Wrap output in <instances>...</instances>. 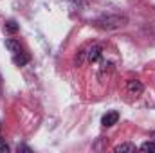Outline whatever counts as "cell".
<instances>
[{
	"mask_svg": "<svg viewBox=\"0 0 155 153\" xmlns=\"http://www.w3.org/2000/svg\"><path fill=\"white\" fill-rule=\"evenodd\" d=\"M128 24V18L124 15H103L97 20H94V25L97 29L103 31H114V29H121Z\"/></svg>",
	"mask_w": 155,
	"mask_h": 153,
	"instance_id": "obj_1",
	"label": "cell"
},
{
	"mask_svg": "<svg viewBox=\"0 0 155 153\" xmlns=\"http://www.w3.org/2000/svg\"><path fill=\"white\" fill-rule=\"evenodd\" d=\"M103 56V47L99 43H90L87 45V61L88 63H97Z\"/></svg>",
	"mask_w": 155,
	"mask_h": 153,
	"instance_id": "obj_2",
	"label": "cell"
},
{
	"mask_svg": "<svg viewBox=\"0 0 155 153\" xmlns=\"http://www.w3.org/2000/svg\"><path fill=\"white\" fill-rule=\"evenodd\" d=\"M126 90H128V94H132V96H141V94L144 92V85H143L139 79H128V81H126Z\"/></svg>",
	"mask_w": 155,
	"mask_h": 153,
	"instance_id": "obj_3",
	"label": "cell"
},
{
	"mask_svg": "<svg viewBox=\"0 0 155 153\" xmlns=\"http://www.w3.org/2000/svg\"><path fill=\"white\" fill-rule=\"evenodd\" d=\"M117 121H119V114H117V112H107V114L101 117V124H103L105 128L114 126Z\"/></svg>",
	"mask_w": 155,
	"mask_h": 153,
	"instance_id": "obj_4",
	"label": "cell"
},
{
	"mask_svg": "<svg viewBox=\"0 0 155 153\" xmlns=\"http://www.w3.org/2000/svg\"><path fill=\"white\" fill-rule=\"evenodd\" d=\"M5 47H7V50L15 56V54H20V52H24L22 50V45H20V41L15 38H7L5 40Z\"/></svg>",
	"mask_w": 155,
	"mask_h": 153,
	"instance_id": "obj_5",
	"label": "cell"
},
{
	"mask_svg": "<svg viewBox=\"0 0 155 153\" xmlns=\"http://www.w3.org/2000/svg\"><path fill=\"white\" fill-rule=\"evenodd\" d=\"M13 63H15L16 67H24V65H27V63H29V56H27L25 52L15 54V56H13Z\"/></svg>",
	"mask_w": 155,
	"mask_h": 153,
	"instance_id": "obj_6",
	"label": "cell"
},
{
	"mask_svg": "<svg viewBox=\"0 0 155 153\" xmlns=\"http://www.w3.org/2000/svg\"><path fill=\"white\" fill-rule=\"evenodd\" d=\"M135 150H137V148H135V144H132V142H123V144H119V146H116V148H114V151L116 153H134L135 151Z\"/></svg>",
	"mask_w": 155,
	"mask_h": 153,
	"instance_id": "obj_7",
	"label": "cell"
},
{
	"mask_svg": "<svg viewBox=\"0 0 155 153\" xmlns=\"http://www.w3.org/2000/svg\"><path fill=\"white\" fill-rule=\"evenodd\" d=\"M4 31L9 33V34H15V33H18V24L15 20H7L5 25H4Z\"/></svg>",
	"mask_w": 155,
	"mask_h": 153,
	"instance_id": "obj_8",
	"label": "cell"
},
{
	"mask_svg": "<svg viewBox=\"0 0 155 153\" xmlns=\"http://www.w3.org/2000/svg\"><path fill=\"white\" fill-rule=\"evenodd\" d=\"M85 61H87V45L81 47L76 54V65H83Z\"/></svg>",
	"mask_w": 155,
	"mask_h": 153,
	"instance_id": "obj_9",
	"label": "cell"
},
{
	"mask_svg": "<svg viewBox=\"0 0 155 153\" xmlns=\"http://www.w3.org/2000/svg\"><path fill=\"white\" fill-rule=\"evenodd\" d=\"M139 150L141 151H150V153H155V142L150 139V141H146V142H143L141 146H139Z\"/></svg>",
	"mask_w": 155,
	"mask_h": 153,
	"instance_id": "obj_10",
	"label": "cell"
},
{
	"mask_svg": "<svg viewBox=\"0 0 155 153\" xmlns=\"http://www.w3.org/2000/svg\"><path fill=\"white\" fill-rule=\"evenodd\" d=\"M9 151V146H7V142L2 139V135H0V153H7Z\"/></svg>",
	"mask_w": 155,
	"mask_h": 153,
	"instance_id": "obj_11",
	"label": "cell"
},
{
	"mask_svg": "<svg viewBox=\"0 0 155 153\" xmlns=\"http://www.w3.org/2000/svg\"><path fill=\"white\" fill-rule=\"evenodd\" d=\"M16 150H18V151H27V153H33V150H31L29 146H24V144H20V146H18Z\"/></svg>",
	"mask_w": 155,
	"mask_h": 153,
	"instance_id": "obj_12",
	"label": "cell"
},
{
	"mask_svg": "<svg viewBox=\"0 0 155 153\" xmlns=\"http://www.w3.org/2000/svg\"><path fill=\"white\" fill-rule=\"evenodd\" d=\"M150 139H152V141L155 142V132H152V135H150Z\"/></svg>",
	"mask_w": 155,
	"mask_h": 153,
	"instance_id": "obj_13",
	"label": "cell"
},
{
	"mask_svg": "<svg viewBox=\"0 0 155 153\" xmlns=\"http://www.w3.org/2000/svg\"><path fill=\"white\" fill-rule=\"evenodd\" d=\"M0 130H2V122H0Z\"/></svg>",
	"mask_w": 155,
	"mask_h": 153,
	"instance_id": "obj_14",
	"label": "cell"
}]
</instances>
